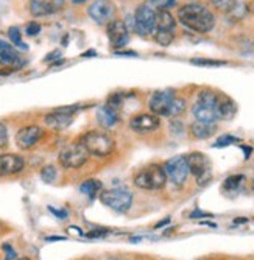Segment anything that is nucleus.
<instances>
[{"label":"nucleus","instance_id":"c9c22d12","mask_svg":"<svg viewBox=\"0 0 254 260\" xmlns=\"http://www.w3.org/2000/svg\"><path fill=\"white\" fill-rule=\"evenodd\" d=\"M49 210L52 212V214H55L59 220H66L67 215H69L67 210H59V209H55V207H49Z\"/></svg>","mask_w":254,"mask_h":260},{"label":"nucleus","instance_id":"39448f33","mask_svg":"<svg viewBox=\"0 0 254 260\" xmlns=\"http://www.w3.org/2000/svg\"><path fill=\"white\" fill-rule=\"evenodd\" d=\"M100 201L117 214H126L133 206V193L123 187H114L100 193Z\"/></svg>","mask_w":254,"mask_h":260},{"label":"nucleus","instance_id":"a878e982","mask_svg":"<svg viewBox=\"0 0 254 260\" xmlns=\"http://www.w3.org/2000/svg\"><path fill=\"white\" fill-rule=\"evenodd\" d=\"M153 39L161 47H169L175 41V31H172V30H154Z\"/></svg>","mask_w":254,"mask_h":260},{"label":"nucleus","instance_id":"5701e85b","mask_svg":"<svg viewBox=\"0 0 254 260\" xmlns=\"http://www.w3.org/2000/svg\"><path fill=\"white\" fill-rule=\"evenodd\" d=\"M103 188V184L99 179H86L81 185H80V192L84 193L87 198L94 200Z\"/></svg>","mask_w":254,"mask_h":260},{"label":"nucleus","instance_id":"4468645a","mask_svg":"<svg viewBox=\"0 0 254 260\" xmlns=\"http://www.w3.org/2000/svg\"><path fill=\"white\" fill-rule=\"evenodd\" d=\"M66 5V0H30L28 10L33 17H47L59 13Z\"/></svg>","mask_w":254,"mask_h":260},{"label":"nucleus","instance_id":"473e14b6","mask_svg":"<svg viewBox=\"0 0 254 260\" xmlns=\"http://www.w3.org/2000/svg\"><path fill=\"white\" fill-rule=\"evenodd\" d=\"M41 31H42V27H41V23L36 22V20H31V22H28L27 25H25V35L30 36V38L38 36Z\"/></svg>","mask_w":254,"mask_h":260},{"label":"nucleus","instance_id":"c85d7f7f","mask_svg":"<svg viewBox=\"0 0 254 260\" xmlns=\"http://www.w3.org/2000/svg\"><path fill=\"white\" fill-rule=\"evenodd\" d=\"M237 2H239V0H211L214 10L218 11V13H221V14H226Z\"/></svg>","mask_w":254,"mask_h":260},{"label":"nucleus","instance_id":"6e6552de","mask_svg":"<svg viewBox=\"0 0 254 260\" xmlns=\"http://www.w3.org/2000/svg\"><path fill=\"white\" fill-rule=\"evenodd\" d=\"M164 170L167 175V181H170L173 185L181 187L186 184L190 172H189V165H187V159L186 156H173L170 157L164 165Z\"/></svg>","mask_w":254,"mask_h":260},{"label":"nucleus","instance_id":"c756f323","mask_svg":"<svg viewBox=\"0 0 254 260\" xmlns=\"http://www.w3.org/2000/svg\"><path fill=\"white\" fill-rule=\"evenodd\" d=\"M58 176V172H56V167L55 165H44L42 170H41V179L47 184H52Z\"/></svg>","mask_w":254,"mask_h":260},{"label":"nucleus","instance_id":"412c9836","mask_svg":"<svg viewBox=\"0 0 254 260\" xmlns=\"http://www.w3.org/2000/svg\"><path fill=\"white\" fill-rule=\"evenodd\" d=\"M217 133V123H204V122H194L189 125V134L192 139L206 140L211 139Z\"/></svg>","mask_w":254,"mask_h":260},{"label":"nucleus","instance_id":"423d86ee","mask_svg":"<svg viewBox=\"0 0 254 260\" xmlns=\"http://www.w3.org/2000/svg\"><path fill=\"white\" fill-rule=\"evenodd\" d=\"M186 159L189 165V172L195 176L197 184L200 187L209 184V181L212 179V165L211 160L207 159V156L200 151H194L187 154Z\"/></svg>","mask_w":254,"mask_h":260},{"label":"nucleus","instance_id":"f704fd0d","mask_svg":"<svg viewBox=\"0 0 254 260\" xmlns=\"http://www.w3.org/2000/svg\"><path fill=\"white\" fill-rule=\"evenodd\" d=\"M4 251H5V258L4 260H16L17 258V252L14 251V248L8 243H5L4 246Z\"/></svg>","mask_w":254,"mask_h":260},{"label":"nucleus","instance_id":"79ce46f5","mask_svg":"<svg viewBox=\"0 0 254 260\" xmlns=\"http://www.w3.org/2000/svg\"><path fill=\"white\" fill-rule=\"evenodd\" d=\"M90 55H94V56H97V52H94V50H89V52L83 53L81 56H84V58H90Z\"/></svg>","mask_w":254,"mask_h":260},{"label":"nucleus","instance_id":"9b49d317","mask_svg":"<svg viewBox=\"0 0 254 260\" xmlns=\"http://www.w3.org/2000/svg\"><path fill=\"white\" fill-rule=\"evenodd\" d=\"M106 36L114 49L122 50L130 42V30L126 28L123 19H111L106 23Z\"/></svg>","mask_w":254,"mask_h":260},{"label":"nucleus","instance_id":"4be33fe9","mask_svg":"<svg viewBox=\"0 0 254 260\" xmlns=\"http://www.w3.org/2000/svg\"><path fill=\"white\" fill-rule=\"evenodd\" d=\"M156 30H176V19L175 16L164 8H157L156 10Z\"/></svg>","mask_w":254,"mask_h":260},{"label":"nucleus","instance_id":"6ab92c4d","mask_svg":"<svg viewBox=\"0 0 254 260\" xmlns=\"http://www.w3.org/2000/svg\"><path fill=\"white\" fill-rule=\"evenodd\" d=\"M120 122V112L112 109L108 105H103L97 109V123L102 129L109 131L114 126H117Z\"/></svg>","mask_w":254,"mask_h":260},{"label":"nucleus","instance_id":"2eb2a0df","mask_svg":"<svg viewBox=\"0 0 254 260\" xmlns=\"http://www.w3.org/2000/svg\"><path fill=\"white\" fill-rule=\"evenodd\" d=\"M25 170V159L14 153L0 154V178L14 176Z\"/></svg>","mask_w":254,"mask_h":260},{"label":"nucleus","instance_id":"a211bd4d","mask_svg":"<svg viewBox=\"0 0 254 260\" xmlns=\"http://www.w3.org/2000/svg\"><path fill=\"white\" fill-rule=\"evenodd\" d=\"M215 111L218 115V120H233L237 114V103L229 95H226V93L217 92Z\"/></svg>","mask_w":254,"mask_h":260},{"label":"nucleus","instance_id":"7c9ffc66","mask_svg":"<svg viewBox=\"0 0 254 260\" xmlns=\"http://www.w3.org/2000/svg\"><path fill=\"white\" fill-rule=\"evenodd\" d=\"M240 142V139H237V137H234V136H231V134H225V136H221L215 144H214V147L215 148H221V147H228V145H231V144H239Z\"/></svg>","mask_w":254,"mask_h":260},{"label":"nucleus","instance_id":"f3484780","mask_svg":"<svg viewBox=\"0 0 254 260\" xmlns=\"http://www.w3.org/2000/svg\"><path fill=\"white\" fill-rule=\"evenodd\" d=\"M42 120H44V125L47 128H50L53 131H62V129H67L69 126L72 125L74 115L62 112L59 109H53V111L45 114Z\"/></svg>","mask_w":254,"mask_h":260},{"label":"nucleus","instance_id":"aec40b11","mask_svg":"<svg viewBox=\"0 0 254 260\" xmlns=\"http://www.w3.org/2000/svg\"><path fill=\"white\" fill-rule=\"evenodd\" d=\"M192 115L197 122H204V123H217L218 115L215 108L203 105L200 102H195L192 105Z\"/></svg>","mask_w":254,"mask_h":260},{"label":"nucleus","instance_id":"7ed1b4c3","mask_svg":"<svg viewBox=\"0 0 254 260\" xmlns=\"http://www.w3.org/2000/svg\"><path fill=\"white\" fill-rule=\"evenodd\" d=\"M133 182L141 190H161L167 184V175L161 164H148L134 175Z\"/></svg>","mask_w":254,"mask_h":260},{"label":"nucleus","instance_id":"a18cd8bd","mask_svg":"<svg viewBox=\"0 0 254 260\" xmlns=\"http://www.w3.org/2000/svg\"><path fill=\"white\" fill-rule=\"evenodd\" d=\"M72 2H74V4H83L84 0H72Z\"/></svg>","mask_w":254,"mask_h":260},{"label":"nucleus","instance_id":"58836bf2","mask_svg":"<svg viewBox=\"0 0 254 260\" xmlns=\"http://www.w3.org/2000/svg\"><path fill=\"white\" fill-rule=\"evenodd\" d=\"M166 2V0H145V5L148 7H163V4Z\"/></svg>","mask_w":254,"mask_h":260},{"label":"nucleus","instance_id":"de8ad7c7","mask_svg":"<svg viewBox=\"0 0 254 260\" xmlns=\"http://www.w3.org/2000/svg\"><path fill=\"white\" fill-rule=\"evenodd\" d=\"M252 187H254V182H252Z\"/></svg>","mask_w":254,"mask_h":260},{"label":"nucleus","instance_id":"4c0bfd02","mask_svg":"<svg viewBox=\"0 0 254 260\" xmlns=\"http://www.w3.org/2000/svg\"><path fill=\"white\" fill-rule=\"evenodd\" d=\"M204 218V217H211V214H206V212H201V210H194L192 214H190V218Z\"/></svg>","mask_w":254,"mask_h":260},{"label":"nucleus","instance_id":"e433bc0d","mask_svg":"<svg viewBox=\"0 0 254 260\" xmlns=\"http://www.w3.org/2000/svg\"><path fill=\"white\" fill-rule=\"evenodd\" d=\"M114 55H117V56H137V53L131 52V50H115Z\"/></svg>","mask_w":254,"mask_h":260},{"label":"nucleus","instance_id":"393cba45","mask_svg":"<svg viewBox=\"0 0 254 260\" xmlns=\"http://www.w3.org/2000/svg\"><path fill=\"white\" fill-rule=\"evenodd\" d=\"M187 109V100L182 99V97H175L169 106V112H167V117L170 119H176V117L182 115Z\"/></svg>","mask_w":254,"mask_h":260},{"label":"nucleus","instance_id":"0eeeda50","mask_svg":"<svg viewBox=\"0 0 254 260\" xmlns=\"http://www.w3.org/2000/svg\"><path fill=\"white\" fill-rule=\"evenodd\" d=\"M156 10L142 4L136 8L133 17H134V31L141 38H150L153 36L156 30Z\"/></svg>","mask_w":254,"mask_h":260},{"label":"nucleus","instance_id":"b1692460","mask_svg":"<svg viewBox=\"0 0 254 260\" xmlns=\"http://www.w3.org/2000/svg\"><path fill=\"white\" fill-rule=\"evenodd\" d=\"M226 17H228V20L229 22H233V23H237V22H242L246 16H248V10H246V4L245 2H239L231 8L226 14H225Z\"/></svg>","mask_w":254,"mask_h":260},{"label":"nucleus","instance_id":"ddd939ff","mask_svg":"<svg viewBox=\"0 0 254 260\" xmlns=\"http://www.w3.org/2000/svg\"><path fill=\"white\" fill-rule=\"evenodd\" d=\"M175 90L173 89H163V90H154L150 99H148V109L151 114L157 117H167L169 106L172 100L175 99Z\"/></svg>","mask_w":254,"mask_h":260},{"label":"nucleus","instance_id":"dca6fc26","mask_svg":"<svg viewBox=\"0 0 254 260\" xmlns=\"http://www.w3.org/2000/svg\"><path fill=\"white\" fill-rule=\"evenodd\" d=\"M25 64V61L20 58L19 52L13 44H8L7 41L0 39V66L2 67H11L13 70L20 69Z\"/></svg>","mask_w":254,"mask_h":260},{"label":"nucleus","instance_id":"72a5a7b5","mask_svg":"<svg viewBox=\"0 0 254 260\" xmlns=\"http://www.w3.org/2000/svg\"><path fill=\"white\" fill-rule=\"evenodd\" d=\"M10 142V134H8V128L4 122H0V150L7 148Z\"/></svg>","mask_w":254,"mask_h":260},{"label":"nucleus","instance_id":"37998d69","mask_svg":"<svg viewBox=\"0 0 254 260\" xmlns=\"http://www.w3.org/2000/svg\"><path fill=\"white\" fill-rule=\"evenodd\" d=\"M47 240L49 242H52V240H64V237H47Z\"/></svg>","mask_w":254,"mask_h":260},{"label":"nucleus","instance_id":"1a4fd4ad","mask_svg":"<svg viewBox=\"0 0 254 260\" xmlns=\"http://www.w3.org/2000/svg\"><path fill=\"white\" fill-rule=\"evenodd\" d=\"M115 4L112 0H94L89 7H87V14L89 17L94 20L97 25H106V23L114 19L115 16Z\"/></svg>","mask_w":254,"mask_h":260},{"label":"nucleus","instance_id":"2f4dec72","mask_svg":"<svg viewBox=\"0 0 254 260\" xmlns=\"http://www.w3.org/2000/svg\"><path fill=\"white\" fill-rule=\"evenodd\" d=\"M190 62L195 64V66H207V67H220V66H226V61L204 59V58H195V59H190Z\"/></svg>","mask_w":254,"mask_h":260},{"label":"nucleus","instance_id":"09e8293b","mask_svg":"<svg viewBox=\"0 0 254 260\" xmlns=\"http://www.w3.org/2000/svg\"><path fill=\"white\" fill-rule=\"evenodd\" d=\"M114 260H117V258H114Z\"/></svg>","mask_w":254,"mask_h":260},{"label":"nucleus","instance_id":"f257e3e1","mask_svg":"<svg viewBox=\"0 0 254 260\" xmlns=\"http://www.w3.org/2000/svg\"><path fill=\"white\" fill-rule=\"evenodd\" d=\"M176 19L184 28L198 35H207L215 28L217 17L215 13L203 4L190 2L178 8Z\"/></svg>","mask_w":254,"mask_h":260},{"label":"nucleus","instance_id":"c03bdc74","mask_svg":"<svg viewBox=\"0 0 254 260\" xmlns=\"http://www.w3.org/2000/svg\"><path fill=\"white\" fill-rule=\"evenodd\" d=\"M246 221H248V220H246V218H240V220H236V221H234V223H236V224H237V223H246Z\"/></svg>","mask_w":254,"mask_h":260},{"label":"nucleus","instance_id":"a19ab883","mask_svg":"<svg viewBox=\"0 0 254 260\" xmlns=\"http://www.w3.org/2000/svg\"><path fill=\"white\" fill-rule=\"evenodd\" d=\"M246 10H248V14H254V0H249L246 4Z\"/></svg>","mask_w":254,"mask_h":260},{"label":"nucleus","instance_id":"bb28decb","mask_svg":"<svg viewBox=\"0 0 254 260\" xmlns=\"http://www.w3.org/2000/svg\"><path fill=\"white\" fill-rule=\"evenodd\" d=\"M245 181V176L243 175H233V176H228L223 182V190L225 192H229V193H233V192H237L240 185L243 184Z\"/></svg>","mask_w":254,"mask_h":260},{"label":"nucleus","instance_id":"cd10ccee","mask_svg":"<svg viewBox=\"0 0 254 260\" xmlns=\"http://www.w3.org/2000/svg\"><path fill=\"white\" fill-rule=\"evenodd\" d=\"M8 39L10 42L16 47V49H22V50H28V47L22 41V33L17 27H10L8 28Z\"/></svg>","mask_w":254,"mask_h":260},{"label":"nucleus","instance_id":"49530a36","mask_svg":"<svg viewBox=\"0 0 254 260\" xmlns=\"http://www.w3.org/2000/svg\"><path fill=\"white\" fill-rule=\"evenodd\" d=\"M16 260H30V258L28 257H17Z\"/></svg>","mask_w":254,"mask_h":260},{"label":"nucleus","instance_id":"20e7f679","mask_svg":"<svg viewBox=\"0 0 254 260\" xmlns=\"http://www.w3.org/2000/svg\"><path fill=\"white\" fill-rule=\"evenodd\" d=\"M89 157L90 156H89L87 150L83 147V144L80 140H75V142H71V144H67L58 154L59 165L62 169H67V170L81 169L83 165L87 164Z\"/></svg>","mask_w":254,"mask_h":260},{"label":"nucleus","instance_id":"f03ea898","mask_svg":"<svg viewBox=\"0 0 254 260\" xmlns=\"http://www.w3.org/2000/svg\"><path fill=\"white\" fill-rule=\"evenodd\" d=\"M78 140L87 150L89 156L97 159L109 157L115 150V144H117L112 134L105 129H89L81 134Z\"/></svg>","mask_w":254,"mask_h":260},{"label":"nucleus","instance_id":"9d476101","mask_svg":"<svg viewBox=\"0 0 254 260\" xmlns=\"http://www.w3.org/2000/svg\"><path fill=\"white\" fill-rule=\"evenodd\" d=\"M128 126L136 134H150L161 128V117L151 112H141L131 117Z\"/></svg>","mask_w":254,"mask_h":260},{"label":"nucleus","instance_id":"f8f14e48","mask_svg":"<svg viewBox=\"0 0 254 260\" xmlns=\"http://www.w3.org/2000/svg\"><path fill=\"white\" fill-rule=\"evenodd\" d=\"M44 136L45 131L39 125H25L16 133V145L20 150H31L39 144Z\"/></svg>","mask_w":254,"mask_h":260},{"label":"nucleus","instance_id":"ea45409f","mask_svg":"<svg viewBox=\"0 0 254 260\" xmlns=\"http://www.w3.org/2000/svg\"><path fill=\"white\" fill-rule=\"evenodd\" d=\"M59 56H61V53H59L58 50H55V52H52V53L47 55V58L44 59V62H49V61H52V59H58Z\"/></svg>","mask_w":254,"mask_h":260}]
</instances>
